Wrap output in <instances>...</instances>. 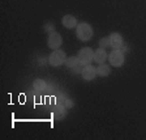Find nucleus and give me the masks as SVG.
<instances>
[{
  "instance_id": "1",
  "label": "nucleus",
  "mask_w": 146,
  "mask_h": 140,
  "mask_svg": "<svg viewBox=\"0 0 146 140\" xmlns=\"http://www.w3.org/2000/svg\"><path fill=\"white\" fill-rule=\"evenodd\" d=\"M93 34H94V30H93V26L88 22H81V24L77 25L76 27V36L80 41L82 42H86V41H90L93 38Z\"/></svg>"
},
{
  "instance_id": "2",
  "label": "nucleus",
  "mask_w": 146,
  "mask_h": 140,
  "mask_svg": "<svg viewBox=\"0 0 146 140\" xmlns=\"http://www.w3.org/2000/svg\"><path fill=\"white\" fill-rule=\"evenodd\" d=\"M67 60V55L63 50H54V52H51L48 56V63L51 64L52 67H59L61 64L65 63Z\"/></svg>"
},
{
  "instance_id": "3",
  "label": "nucleus",
  "mask_w": 146,
  "mask_h": 140,
  "mask_svg": "<svg viewBox=\"0 0 146 140\" xmlns=\"http://www.w3.org/2000/svg\"><path fill=\"white\" fill-rule=\"evenodd\" d=\"M108 60L111 63V66H113V67H121L125 62L124 52L120 49H113V51H111L108 55Z\"/></svg>"
},
{
  "instance_id": "4",
  "label": "nucleus",
  "mask_w": 146,
  "mask_h": 140,
  "mask_svg": "<svg viewBox=\"0 0 146 140\" xmlns=\"http://www.w3.org/2000/svg\"><path fill=\"white\" fill-rule=\"evenodd\" d=\"M63 43V38L58 33V31H52L50 33L48 38H47V46H48L51 50H58L59 47L61 46Z\"/></svg>"
},
{
  "instance_id": "5",
  "label": "nucleus",
  "mask_w": 146,
  "mask_h": 140,
  "mask_svg": "<svg viewBox=\"0 0 146 140\" xmlns=\"http://www.w3.org/2000/svg\"><path fill=\"white\" fill-rule=\"evenodd\" d=\"M77 56L82 62V64H89L91 60H94V51L90 47H84V49H81L78 51Z\"/></svg>"
},
{
  "instance_id": "6",
  "label": "nucleus",
  "mask_w": 146,
  "mask_h": 140,
  "mask_svg": "<svg viewBox=\"0 0 146 140\" xmlns=\"http://www.w3.org/2000/svg\"><path fill=\"white\" fill-rule=\"evenodd\" d=\"M81 76L85 81H91V80H94L95 76H97V70H95V67H93L91 64H85L84 68H82Z\"/></svg>"
},
{
  "instance_id": "7",
  "label": "nucleus",
  "mask_w": 146,
  "mask_h": 140,
  "mask_svg": "<svg viewBox=\"0 0 146 140\" xmlns=\"http://www.w3.org/2000/svg\"><path fill=\"white\" fill-rule=\"evenodd\" d=\"M108 42L110 46L113 47V49H121L124 46V40L120 33H111L108 36Z\"/></svg>"
},
{
  "instance_id": "8",
  "label": "nucleus",
  "mask_w": 146,
  "mask_h": 140,
  "mask_svg": "<svg viewBox=\"0 0 146 140\" xmlns=\"http://www.w3.org/2000/svg\"><path fill=\"white\" fill-rule=\"evenodd\" d=\"M65 115H67V109H65V106H63V105H55L54 110H52V117H54V119L61 121V119L65 118Z\"/></svg>"
},
{
  "instance_id": "9",
  "label": "nucleus",
  "mask_w": 146,
  "mask_h": 140,
  "mask_svg": "<svg viewBox=\"0 0 146 140\" xmlns=\"http://www.w3.org/2000/svg\"><path fill=\"white\" fill-rule=\"evenodd\" d=\"M61 24H63L64 27L67 29H73V27H77V18L72 15H65L63 18H61Z\"/></svg>"
},
{
  "instance_id": "10",
  "label": "nucleus",
  "mask_w": 146,
  "mask_h": 140,
  "mask_svg": "<svg viewBox=\"0 0 146 140\" xmlns=\"http://www.w3.org/2000/svg\"><path fill=\"white\" fill-rule=\"evenodd\" d=\"M107 58H108V55H107V52H106V49H100L99 47L98 50L94 51V62L95 63L102 64L106 62Z\"/></svg>"
},
{
  "instance_id": "11",
  "label": "nucleus",
  "mask_w": 146,
  "mask_h": 140,
  "mask_svg": "<svg viewBox=\"0 0 146 140\" xmlns=\"http://www.w3.org/2000/svg\"><path fill=\"white\" fill-rule=\"evenodd\" d=\"M64 64H65L68 68H70V70H74L76 67L81 66L82 62L80 60L78 56H74V55H73V56H69V58H67V60H65V63H64ZM84 66H85V64H84Z\"/></svg>"
},
{
  "instance_id": "12",
  "label": "nucleus",
  "mask_w": 146,
  "mask_h": 140,
  "mask_svg": "<svg viewBox=\"0 0 146 140\" xmlns=\"http://www.w3.org/2000/svg\"><path fill=\"white\" fill-rule=\"evenodd\" d=\"M110 73H111V68H110V66H107V64H104V63H102V64L98 66L97 75H99V76H102V77H106V76H108Z\"/></svg>"
},
{
  "instance_id": "13",
  "label": "nucleus",
  "mask_w": 146,
  "mask_h": 140,
  "mask_svg": "<svg viewBox=\"0 0 146 140\" xmlns=\"http://www.w3.org/2000/svg\"><path fill=\"white\" fill-rule=\"evenodd\" d=\"M46 86H47L46 85V81L42 79H36L33 81V88L35 89L36 92H43L46 89Z\"/></svg>"
},
{
  "instance_id": "14",
  "label": "nucleus",
  "mask_w": 146,
  "mask_h": 140,
  "mask_svg": "<svg viewBox=\"0 0 146 140\" xmlns=\"http://www.w3.org/2000/svg\"><path fill=\"white\" fill-rule=\"evenodd\" d=\"M107 46H110L108 37H107V38H100V41H99V47L100 49H106Z\"/></svg>"
},
{
  "instance_id": "15",
  "label": "nucleus",
  "mask_w": 146,
  "mask_h": 140,
  "mask_svg": "<svg viewBox=\"0 0 146 140\" xmlns=\"http://www.w3.org/2000/svg\"><path fill=\"white\" fill-rule=\"evenodd\" d=\"M43 29H44V31H47V33H52V31H55V25L48 22V24H46L44 26H43Z\"/></svg>"
},
{
  "instance_id": "16",
  "label": "nucleus",
  "mask_w": 146,
  "mask_h": 140,
  "mask_svg": "<svg viewBox=\"0 0 146 140\" xmlns=\"http://www.w3.org/2000/svg\"><path fill=\"white\" fill-rule=\"evenodd\" d=\"M65 104H67V105H65L67 107H72L73 106V102L70 100H67V101H65Z\"/></svg>"
}]
</instances>
